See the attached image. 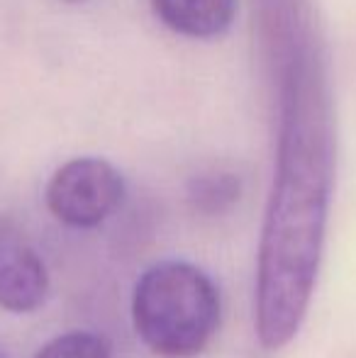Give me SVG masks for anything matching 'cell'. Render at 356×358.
Returning a JSON list of instances; mask_svg holds the SVG:
<instances>
[{
    "instance_id": "7a4b0ae2",
    "label": "cell",
    "mask_w": 356,
    "mask_h": 358,
    "mask_svg": "<svg viewBox=\"0 0 356 358\" xmlns=\"http://www.w3.org/2000/svg\"><path fill=\"white\" fill-rule=\"evenodd\" d=\"M222 322L220 287L198 264L164 259L137 278L132 324L159 358H195L215 339Z\"/></svg>"
},
{
    "instance_id": "277c9868",
    "label": "cell",
    "mask_w": 356,
    "mask_h": 358,
    "mask_svg": "<svg viewBox=\"0 0 356 358\" xmlns=\"http://www.w3.org/2000/svg\"><path fill=\"white\" fill-rule=\"evenodd\" d=\"M49 271L32 241L8 217H0V310L29 315L49 297Z\"/></svg>"
},
{
    "instance_id": "3957f363",
    "label": "cell",
    "mask_w": 356,
    "mask_h": 358,
    "mask_svg": "<svg viewBox=\"0 0 356 358\" xmlns=\"http://www.w3.org/2000/svg\"><path fill=\"white\" fill-rule=\"evenodd\" d=\"M127 183L115 164L100 156L66 161L49 178L44 200L52 217L71 229H93L124 203Z\"/></svg>"
},
{
    "instance_id": "6da1fadb",
    "label": "cell",
    "mask_w": 356,
    "mask_h": 358,
    "mask_svg": "<svg viewBox=\"0 0 356 358\" xmlns=\"http://www.w3.org/2000/svg\"><path fill=\"white\" fill-rule=\"evenodd\" d=\"M315 73L300 66L293 78L271 198L264 217L254 285V329L266 351L298 336L315 287L327 236L334 183L329 113Z\"/></svg>"
},
{
    "instance_id": "5b68a950",
    "label": "cell",
    "mask_w": 356,
    "mask_h": 358,
    "mask_svg": "<svg viewBox=\"0 0 356 358\" xmlns=\"http://www.w3.org/2000/svg\"><path fill=\"white\" fill-rule=\"evenodd\" d=\"M237 0H152L154 15L171 32L190 39L225 34L237 17Z\"/></svg>"
},
{
    "instance_id": "8992f818",
    "label": "cell",
    "mask_w": 356,
    "mask_h": 358,
    "mask_svg": "<svg viewBox=\"0 0 356 358\" xmlns=\"http://www.w3.org/2000/svg\"><path fill=\"white\" fill-rule=\"evenodd\" d=\"M242 178L232 171H203L188 180L185 198L193 213L203 217H222L232 213L242 200Z\"/></svg>"
},
{
    "instance_id": "ba28073f",
    "label": "cell",
    "mask_w": 356,
    "mask_h": 358,
    "mask_svg": "<svg viewBox=\"0 0 356 358\" xmlns=\"http://www.w3.org/2000/svg\"><path fill=\"white\" fill-rule=\"evenodd\" d=\"M62 3H69V5H78V3H86V0H62Z\"/></svg>"
},
{
    "instance_id": "52a82bcc",
    "label": "cell",
    "mask_w": 356,
    "mask_h": 358,
    "mask_svg": "<svg viewBox=\"0 0 356 358\" xmlns=\"http://www.w3.org/2000/svg\"><path fill=\"white\" fill-rule=\"evenodd\" d=\"M34 358H115L113 346L98 331L73 329L49 339Z\"/></svg>"
}]
</instances>
